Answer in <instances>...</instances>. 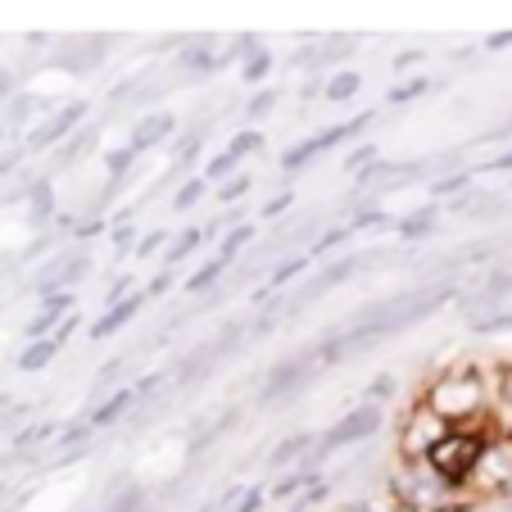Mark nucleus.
Returning <instances> with one entry per match:
<instances>
[{
    "instance_id": "obj_1",
    "label": "nucleus",
    "mask_w": 512,
    "mask_h": 512,
    "mask_svg": "<svg viewBox=\"0 0 512 512\" xmlns=\"http://www.w3.org/2000/svg\"><path fill=\"white\" fill-rule=\"evenodd\" d=\"M422 399L445 417L454 431H463V426H490V408H494L490 368L463 358V363H454V368L440 372V377L422 390Z\"/></svg>"
},
{
    "instance_id": "obj_2",
    "label": "nucleus",
    "mask_w": 512,
    "mask_h": 512,
    "mask_svg": "<svg viewBox=\"0 0 512 512\" xmlns=\"http://www.w3.org/2000/svg\"><path fill=\"white\" fill-rule=\"evenodd\" d=\"M490 440H494L490 426H463V431H449L445 440L426 454V463H431V472L440 476L449 490L463 494L467 485H472V476H476V467H481Z\"/></svg>"
},
{
    "instance_id": "obj_3",
    "label": "nucleus",
    "mask_w": 512,
    "mask_h": 512,
    "mask_svg": "<svg viewBox=\"0 0 512 512\" xmlns=\"http://www.w3.org/2000/svg\"><path fill=\"white\" fill-rule=\"evenodd\" d=\"M390 499L404 512H445L458 494L431 472V463H404L399 458L395 472H390Z\"/></svg>"
},
{
    "instance_id": "obj_4",
    "label": "nucleus",
    "mask_w": 512,
    "mask_h": 512,
    "mask_svg": "<svg viewBox=\"0 0 512 512\" xmlns=\"http://www.w3.org/2000/svg\"><path fill=\"white\" fill-rule=\"evenodd\" d=\"M386 426V408L381 404H363L349 408L345 417H336V422L327 426V431L318 435V445H313V454L304 458V472H318V458L336 454V449H349V445H363V440H372V435Z\"/></svg>"
},
{
    "instance_id": "obj_5",
    "label": "nucleus",
    "mask_w": 512,
    "mask_h": 512,
    "mask_svg": "<svg viewBox=\"0 0 512 512\" xmlns=\"http://www.w3.org/2000/svg\"><path fill=\"white\" fill-rule=\"evenodd\" d=\"M449 431H454V426L435 413L426 399H417V404L408 408V413L399 417V426H395V449H399L404 463H426V454H431Z\"/></svg>"
},
{
    "instance_id": "obj_6",
    "label": "nucleus",
    "mask_w": 512,
    "mask_h": 512,
    "mask_svg": "<svg viewBox=\"0 0 512 512\" xmlns=\"http://www.w3.org/2000/svg\"><path fill=\"white\" fill-rule=\"evenodd\" d=\"M467 494H472L476 503H508L512 499V435H494L490 440V449H485Z\"/></svg>"
},
{
    "instance_id": "obj_7",
    "label": "nucleus",
    "mask_w": 512,
    "mask_h": 512,
    "mask_svg": "<svg viewBox=\"0 0 512 512\" xmlns=\"http://www.w3.org/2000/svg\"><path fill=\"white\" fill-rule=\"evenodd\" d=\"M372 123V114H358V118H349V123H336V127H322V132H313V136H304L300 145H290L286 155H281V173H300V168H309L313 164V155H322V150H331V145H345V141H354V136H363V127Z\"/></svg>"
},
{
    "instance_id": "obj_8",
    "label": "nucleus",
    "mask_w": 512,
    "mask_h": 512,
    "mask_svg": "<svg viewBox=\"0 0 512 512\" xmlns=\"http://www.w3.org/2000/svg\"><path fill=\"white\" fill-rule=\"evenodd\" d=\"M322 363H318V354L313 349H300V354H290V358H281L277 368L263 377V390L259 395L263 399H286V395H295V390H304L313 381V372H318Z\"/></svg>"
},
{
    "instance_id": "obj_9",
    "label": "nucleus",
    "mask_w": 512,
    "mask_h": 512,
    "mask_svg": "<svg viewBox=\"0 0 512 512\" xmlns=\"http://www.w3.org/2000/svg\"><path fill=\"white\" fill-rule=\"evenodd\" d=\"M372 259H381V254H368V259H363V254H345V259L327 263V268H322V272H318V277H313V281H309V286H304V290H300V295H295V300H290V304H286V313H300V309H304V304H309V300H313V295H327V290H336V286H340V281H349V277H354V272H358V268H363V263H372Z\"/></svg>"
},
{
    "instance_id": "obj_10",
    "label": "nucleus",
    "mask_w": 512,
    "mask_h": 512,
    "mask_svg": "<svg viewBox=\"0 0 512 512\" xmlns=\"http://www.w3.org/2000/svg\"><path fill=\"white\" fill-rule=\"evenodd\" d=\"M422 173H426V164H417V159H408V164H390V159H377L372 168H363V173H358V195L368 200V195H381L386 186L417 182Z\"/></svg>"
},
{
    "instance_id": "obj_11",
    "label": "nucleus",
    "mask_w": 512,
    "mask_h": 512,
    "mask_svg": "<svg viewBox=\"0 0 512 512\" xmlns=\"http://www.w3.org/2000/svg\"><path fill=\"white\" fill-rule=\"evenodd\" d=\"M145 304H150V295H145V290H132V295H127V300H118V304H109L105 313H100L96 322H91L87 327V336L91 340H105V336H118V331L127 327V322L136 318V313L145 309Z\"/></svg>"
},
{
    "instance_id": "obj_12",
    "label": "nucleus",
    "mask_w": 512,
    "mask_h": 512,
    "mask_svg": "<svg viewBox=\"0 0 512 512\" xmlns=\"http://www.w3.org/2000/svg\"><path fill=\"white\" fill-rule=\"evenodd\" d=\"M78 313V300H73V290H64V295H46V304H41V313L28 322V336L32 340H46L55 336L59 327H64L68 318Z\"/></svg>"
},
{
    "instance_id": "obj_13",
    "label": "nucleus",
    "mask_w": 512,
    "mask_h": 512,
    "mask_svg": "<svg viewBox=\"0 0 512 512\" xmlns=\"http://www.w3.org/2000/svg\"><path fill=\"white\" fill-rule=\"evenodd\" d=\"M313 445H318V435H313V431L286 435V440H277V445H272L268 467H272V472H286V467H304V454H313Z\"/></svg>"
},
{
    "instance_id": "obj_14",
    "label": "nucleus",
    "mask_w": 512,
    "mask_h": 512,
    "mask_svg": "<svg viewBox=\"0 0 512 512\" xmlns=\"http://www.w3.org/2000/svg\"><path fill=\"white\" fill-rule=\"evenodd\" d=\"M177 132V118L173 114H164V109H159V114H145V118H136V127H132V150L136 155H141V150H155L159 141H168V136Z\"/></svg>"
},
{
    "instance_id": "obj_15",
    "label": "nucleus",
    "mask_w": 512,
    "mask_h": 512,
    "mask_svg": "<svg viewBox=\"0 0 512 512\" xmlns=\"http://www.w3.org/2000/svg\"><path fill=\"white\" fill-rule=\"evenodd\" d=\"M82 118H87V105H82V100H78V105H64L46 127H41V132H32V145H50V141H59V136H68L73 127L82 123Z\"/></svg>"
},
{
    "instance_id": "obj_16",
    "label": "nucleus",
    "mask_w": 512,
    "mask_h": 512,
    "mask_svg": "<svg viewBox=\"0 0 512 512\" xmlns=\"http://www.w3.org/2000/svg\"><path fill=\"white\" fill-rule=\"evenodd\" d=\"M132 404H136V390H114V395H105L100 404H91V417H87V422L96 426V431H100V426H114V422H123V413H127Z\"/></svg>"
},
{
    "instance_id": "obj_17",
    "label": "nucleus",
    "mask_w": 512,
    "mask_h": 512,
    "mask_svg": "<svg viewBox=\"0 0 512 512\" xmlns=\"http://www.w3.org/2000/svg\"><path fill=\"white\" fill-rule=\"evenodd\" d=\"M218 363V349L213 345H200V349H191V354H182L177 358V368H173V377L182 381V386H195V381L204 377V372Z\"/></svg>"
},
{
    "instance_id": "obj_18",
    "label": "nucleus",
    "mask_w": 512,
    "mask_h": 512,
    "mask_svg": "<svg viewBox=\"0 0 512 512\" xmlns=\"http://www.w3.org/2000/svg\"><path fill=\"white\" fill-rule=\"evenodd\" d=\"M358 87H363V73H358V68H336V73H327V82H322V96H327L331 105H345V100L358 96Z\"/></svg>"
},
{
    "instance_id": "obj_19",
    "label": "nucleus",
    "mask_w": 512,
    "mask_h": 512,
    "mask_svg": "<svg viewBox=\"0 0 512 512\" xmlns=\"http://www.w3.org/2000/svg\"><path fill=\"white\" fill-rule=\"evenodd\" d=\"M435 227H440V209H435V204H426V209L399 218V236H404V241H426Z\"/></svg>"
},
{
    "instance_id": "obj_20",
    "label": "nucleus",
    "mask_w": 512,
    "mask_h": 512,
    "mask_svg": "<svg viewBox=\"0 0 512 512\" xmlns=\"http://www.w3.org/2000/svg\"><path fill=\"white\" fill-rule=\"evenodd\" d=\"M204 241H209V236H204V227H182V236H173V241H168V250H164V268L182 263L186 254H195Z\"/></svg>"
},
{
    "instance_id": "obj_21",
    "label": "nucleus",
    "mask_w": 512,
    "mask_h": 512,
    "mask_svg": "<svg viewBox=\"0 0 512 512\" xmlns=\"http://www.w3.org/2000/svg\"><path fill=\"white\" fill-rule=\"evenodd\" d=\"M318 472H304V467H290V472H281L277 481L268 485V499H300L304 494V485L313 481Z\"/></svg>"
},
{
    "instance_id": "obj_22",
    "label": "nucleus",
    "mask_w": 512,
    "mask_h": 512,
    "mask_svg": "<svg viewBox=\"0 0 512 512\" xmlns=\"http://www.w3.org/2000/svg\"><path fill=\"white\" fill-rule=\"evenodd\" d=\"M223 272H227V263L218 259V254H213L209 263H200V268H195L191 277L182 281V290H186V295H204V290H213V286H218V277H223Z\"/></svg>"
},
{
    "instance_id": "obj_23",
    "label": "nucleus",
    "mask_w": 512,
    "mask_h": 512,
    "mask_svg": "<svg viewBox=\"0 0 512 512\" xmlns=\"http://www.w3.org/2000/svg\"><path fill=\"white\" fill-rule=\"evenodd\" d=\"M254 232H259V227H254V223H236V227H227V232L218 236V259H223V263H232L236 254H241L245 245L254 241Z\"/></svg>"
},
{
    "instance_id": "obj_24",
    "label": "nucleus",
    "mask_w": 512,
    "mask_h": 512,
    "mask_svg": "<svg viewBox=\"0 0 512 512\" xmlns=\"http://www.w3.org/2000/svg\"><path fill=\"white\" fill-rule=\"evenodd\" d=\"M304 268H309V254H290V259H281L277 268L268 272V286H263V290H268V295H272V290H281V286H286V281L304 277Z\"/></svg>"
},
{
    "instance_id": "obj_25",
    "label": "nucleus",
    "mask_w": 512,
    "mask_h": 512,
    "mask_svg": "<svg viewBox=\"0 0 512 512\" xmlns=\"http://www.w3.org/2000/svg\"><path fill=\"white\" fill-rule=\"evenodd\" d=\"M272 73V50H254V55H245L241 59V78H245V87H263V78Z\"/></svg>"
},
{
    "instance_id": "obj_26",
    "label": "nucleus",
    "mask_w": 512,
    "mask_h": 512,
    "mask_svg": "<svg viewBox=\"0 0 512 512\" xmlns=\"http://www.w3.org/2000/svg\"><path fill=\"white\" fill-rule=\"evenodd\" d=\"M236 173H241V159H236L232 150H223V155H213L209 164H204L200 177H204V182H218V186H223V182H232Z\"/></svg>"
},
{
    "instance_id": "obj_27",
    "label": "nucleus",
    "mask_w": 512,
    "mask_h": 512,
    "mask_svg": "<svg viewBox=\"0 0 512 512\" xmlns=\"http://www.w3.org/2000/svg\"><path fill=\"white\" fill-rule=\"evenodd\" d=\"M59 354V345H55V340H32V345L28 349H23V358H19V368L23 372H37V368H46V363H50V358H55Z\"/></svg>"
},
{
    "instance_id": "obj_28",
    "label": "nucleus",
    "mask_w": 512,
    "mask_h": 512,
    "mask_svg": "<svg viewBox=\"0 0 512 512\" xmlns=\"http://www.w3.org/2000/svg\"><path fill=\"white\" fill-rule=\"evenodd\" d=\"M204 191H209V182L204 177H186L182 186H177V195H173V209L182 213V209H195V204L204 200Z\"/></svg>"
},
{
    "instance_id": "obj_29",
    "label": "nucleus",
    "mask_w": 512,
    "mask_h": 512,
    "mask_svg": "<svg viewBox=\"0 0 512 512\" xmlns=\"http://www.w3.org/2000/svg\"><path fill=\"white\" fill-rule=\"evenodd\" d=\"M426 91H431V78H408V82H399V87H390V105H408V100H422Z\"/></svg>"
},
{
    "instance_id": "obj_30",
    "label": "nucleus",
    "mask_w": 512,
    "mask_h": 512,
    "mask_svg": "<svg viewBox=\"0 0 512 512\" xmlns=\"http://www.w3.org/2000/svg\"><path fill=\"white\" fill-rule=\"evenodd\" d=\"M227 150H232L236 159L259 155V150H263V132H259V127H245V132H236V136H232V145H227Z\"/></svg>"
},
{
    "instance_id": "obj_31",
    "label": "nucleus",
    "mask_w": 512,
    "mask_h": 512,
    "mask_svg": "<svg viewBox=\"0 0 512 512\" xmlns=\"http://www.w3.org/2000/svg\"><path fill=\"white\" fill-rule=\"evenodd\" d=\"M136 164V150L132 145H118V150H109L105 155V168H109V182H118V177H127Z\"/></svg>"
},
{
    "instance_id": "obj_32",
    "label": "nucleus",
    "mask_w": 512,
    "mask_h": 512,
    "mask_svg": "<svg viewBox=\"0 0 512 512\" xmlns=\"http://www.w3.org/2000/svg\"><path fill=\"white\" fill-rule=\"evenodd\" d=\"M250 186H254V177H250V173H236L232 182L218 186V204H241L245 195H250Z\"/></svg>"
},
{
    "instance_id": "obj_33",
    "label": "nucleus",
    "mask_w": 512,
    "mask_h": 512,
    "mask_svg": "<svg viewBox=\"0 0 512 512\" xmlns=\"http://www.w3.org/2000/svg\"><path fill=\"white\" fill-rule=\"evenodd\" d=\"M490 390H494V404H512V363L490 368Z\"/></svg>"
},
{
    "instance_id": "obj_34",
    "label": "nucleus",
    "mask_w": 512,
    "mask_h": 512,
    "mask_svg": "<svg viewBox=\"0 0 512 512\" xmlns=\"http://www.w3.org/2000/svg\"><path fill=\"white\" fill-rule=\"evenodd\" d=\"M200 150H204V132L182 136V141H177V173H182L186 164H195V159H200Z\"/></svg>"
},
{
    "instance_id": "obj_35",
    "label": "nucleus",
    "mask_w": 512,
    "mask_h": 512,
    "mask_svg": "<svg viewBox=\"0 0 512 512\" xmlns=\"http://www.w3.org/2000/svg\"><path fill=\"white\" fill-rule=\"evenodd\" d=\"M390 218L381 209H363V204H358L354 209V218H349V232H372V227H386Z\"/></svg>"
},
{
    "instance_id": "obj_36",
    "label": "nucleus",
    "mask_w": 512,
    "mask_h": 512,
    "mask_svg": "<svg viewBox=\"0 0 512 512\" xmlns=\"http://www.w3.org/2000/svg\"><path fill=\"white\" fill-rule=\"evenodd\" d=\"M454 191H472V173H467V168H458V173L431 182V195H454Z\"/></svg>"
},
{
    "instance_id": "obj_37",
    "label": "nucleus",
    "mask_w": 512,
    "mask_h": 512,
    "mask_svg": "<svg viewBox=\"0 0 512 512\" xmlns=\"http://www.w3.org/2000/svg\"><path fill=\"white\" fill-rule=\"evenodd\" d=\"M277 100H281V91L263 87L259 96H250V105H245V114H250L254 123H259V118H268V114H272V105H277Z\"/></svg>"
},
{
    "instance_id": "obj_38",
    "label": "nucleus",
    "mask_w": 512,
    "mask_h": 512,
    "mask_svg": "<svg viewBox=\"0 0 512 512\" xmlns=\"http://www.w3.org/2000/svg\"><path fill=\"white\" fill-rule=\"evenodd\" d=\"M349 236H354V232H349V223H345V227H331V232H322V236H318V241H313L309 259H313V254H327V250H340V245H345V241H349Z\"/></svg>"
},
{
    "instance_id": "obj_39",
    "label": "nucleus",
    "mask_w": 512,
    "mask_h": 512,
    "mask_svg": "<svg viewBox=\"0 0 512 512\" xmlns=\"http://www.w3.org/2000/svg\"><path fill=\"white\" fill-rule=\"evenodd\" d=\"M377 145H358V150H349V159H345V168H349V173H363V168H372V164H377Z\"/></svg>"
},
{
    "instance_id": "obj_40",
    "label": "nucleus",
    "mask_w": 512,
    "mask_h": 512,
    "mask_svg": "<svg viewBox=\"0 0 512 512\" xmlns=\"http://www.w3.org/2000/svg\"><path fill=\"white\" fill-rule=\"evenodd\" d=\"M476 336H494V331H512V313H490V318H476L472 322Z\"/></svg>"
},
{
    "instance_id": "obj_41",
    "label": "nucleus",
    "mask_w": 512,
    "mask_h": 512,
    "mask_svg": "<svg viewBox=\"0 0 512 512\" xmlns=\"http://www.w3.org/2000/svg\"><path fill=\"white\" fill-rule=\"evenodd\" d=\"M168 241H173L168 232H145V236H141V245H136V259H150V254L168 250Z\"/></svg>"
},
{
    "instance_id": "obj_42",
    "label": "nucleus",
    "mask_w": 512,
    "mask_h": 512,
    "mask_svg": "<svg viewBox=\"0 0 512 512\" xmlns=\"http://www.w3.org/2000/svg\"><path fill=\"white\" fill-rule=\"evenodd\" d=\"M50 209H55V191H50V182H41L32 191V218H50Z\"/></svg>"
},
{
    "instance_id": "obj_43",
    "label": "nucleus",
    "mask_w": 512,
    "mask_h": 512,
    "mask_svg": "<svg viewBox=\"0 0 512 512\" xmlns=\"http://www.w3.org/2000/svg\"><path fill=\"white\" fill-rule=\"evenodd\" d=\"M263 503H268V490H263V485H250V490L241 494V503H236V512H259Z\"/></svg>"
},
{
    "instance_id": "obj_44",
    "label": "nucleus",
    "mask_w": 512,
    "mask_h": 512,
    "mask_svg": "<svg viewBox=\"0 0 512 512\" xmlns=\"http://www.w3.org/2000/svg\"><path fill=\"white\" fill-rule=\"evenodd\" d=\"M386 395H395V377H386V372H381V377L368 386V404H381Z\"/></svg>"
},
{
    "instance_id": "obj_45",
    "label": "nucleus",
    "mask_w": 512,
    "mask_h": 512,
    "mask_svg": "<svg viewBox=\"0 0 512 512\" xmlns=\"http://www.w3.org/2000/svg\"><path fill=\"white\" fill-rule=\"evenodd\" d=\"M136 245H141V236H136V227H118V232H114V250H118V254L136 250Z\"/></svg>"
},
{
    "instance_id": "obj_46",
    "label": "nucleus",
    "mask_w": 512,
    "mask_h": 512,
    "mask_svg": "<svg viewBox=\"0 0 512 512\" xmlns=\"http://www.w3.org/2000/svg\"><path fill=\"white\" fill-rule=\"evenodd\" d=\"M290 200H295L290 191H277L268 204H263V218H277V213H286V209H290Z\"/></svg>"
},
{
    "instance_id": "obj_47",
    "label": "nucleus",
    "mask_w": 512,
    "mask_h": 512,
    "mask_svg": "<svg viewBox=\"0 0 512 512\" xmlns=\"http://www.w3.org/2000/svg\"><path fill=\"white\" fill-rule=\"evenodd\" d=\"M164 377H168V372H155V377H145V381H136V399H150V395H155V390L159 386H164Z\"/></svg>"
},
{
    "instance_id": "obj_48",
    "label": "nucleus",
    "mask_w": 512,
    "mask_h": 512,
    "mask_svg": "<svg viewBox=\"0 0 512 512\" xmlns=\"http://www.w3.org/2000/svg\"><path fill=\"white\" fill-rule=\"evenodd\" d=\"M168 286H173V272H168V268H164V272H159V277H155V281H150V286H145V295H150V300H155V295H164V290H168Z\"/></svg>"
},
{
    "instance_id": "obj_49",
    "label": "nucleus",
    "mask_w": 512,
    "mask_h": 512,
    "mask_svg": "<svg viewBox=\"0 0 512 512\" xmlns=\"http://www.w3.org/2000/svg\"><path fill=\"white\" fill-rule=\"evenodd\" d=\"M426 59V50H404V55H395V68L404 73V68H417Z\"/></svg>"
},
{
    "instance_id": "obj_50",
    "label": "nucleus",
    "mask_w": 512,
    "mask_h": 512,
    "mask_svg": "<svg viewBox=\"0 0 512 512\" xmlns=\"http://www.w3.org/2000/svg\"><path fill=\"white\" fill-rule=\"evenodd\" d=\"M485 46H490V50H499V46H512V32H494V37L485 41Z\"/></svg>"
},
{
    "instance_id": "obj_51",
    "label": "nucleus",
    "mask_w": 512,
    "mask_h": 512,
    "mask_svg": "<svg viewBox=\"0 0 512 512\" xmlns=\"http://www.w3.org/2000/svg\"><path fill=\"white\" fill-rule=\"evenodd\" d=\"M503 136H512V118L503 127H494V132H485V141H503Z\"/></svg>"
}]
</instances>
